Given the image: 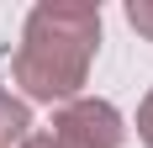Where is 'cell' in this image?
<instances>
[{"label":"cell","instance_id":"cell-1","mask_svg":"<svg viewBox=\"0 0 153 148\" xmlns=\"http://www.w3.org/2000/svg\"><path fill=\"white\" fill-rule=\"evenodd\" d=\"M100 48V5H79V0H42L32 5L21 48L11 58L16 85L27 90V101H79V85L90 74V58Z\"/></svg>","mask_w":153,"mask_h":148},{"label":"cell","instance_id":"cell-2","mask_svg":"<svg viewBox=\"0 0 153 148\" xmlns=\"http://www.w3.org/2000/svg\"><path fill=\"white\" fill-rule=\"evenodd\" d=\"M53 138H58L63 148H122L127 127H122V111L111 101L79 95V101H69V106L53 111Z\"/></svg>","mask_w":153,"mask_h":148},{"label":"cell","instance_id":"cell-3","mask_svg":"<svg viewBox=\"0 0 153 148\" xmlns=\"http://www.w3.org/2000/svg\"><path fill=\"white\" fill-rule=\"evenodd\" d=\"M27 138H32V111H27V101H16L11 90H0V148L27 143Z\"/></svg>","mask_w":153,"mask_h":148},{"label":"cell","instance_id":"cell-4","mask_svg":"<svg viewBox=\"0 0 153 148\" xmlns=\"http://www.w3.org/2000/svg\"><path fill=\"white\" fill-rule=\"evenodd\" d=\"M127 21L153 43V0H127Z\"/></svg>","mask_w":153,"mask_h":148},{"label":"cell","instance_id":"cell-5","mask_svg":"<svg viewBox=\"0 0 153 148\" xmlns=\"http://www.w3.org/2000/svg\"><path fill=\"white\" fill-rule=\"evenodd\" d=\"M137 138L153 148V90L143 95V106H137Z\"/></svg>","mask_w":153,"mask_h":148},{"label":"cell","instance_id":"cell-6","mask_svg":"<svg viewBox=\"0 0 153 148\" xmlns=\"http://www.w3.org/2000/svg\"><path fill=\"white\" fill-rule=\"evenodd\" d=\"M21 148H63V143H58V138H53V132H32V138H27V143H21Z\"/></svg>","mask_w":153,"mask_h":148}]
</instances>
